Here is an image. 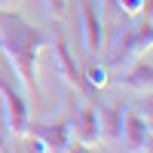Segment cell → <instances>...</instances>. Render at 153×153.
<instances>
[{
  "mask_svg": "<svg viewBox=\"0 0 153 153\" xmlns=\"http://www.w3.org/2000/svg\"><path fill=\"white\" fill-rule=\"evenodd\" d=\"M22 138H31V144L37 153H61L71 141V120H58V123H28Z\"/></svg>",
  "mask_w": 153,
  "mask_h": 153,
  "instance_id": "obj_5",
  "label": "cell"
},
{
  "mask_svg": "<svg viewBox=\"0 0 153 153\" xmlns=\"http://www.w3.org/2000/svg\"><path fill=\"white\" fill-rule=\"evenodd\" d=\"M0 104H3V126L9 135H25L31 123V98L22 86H16L6 74H0Z\"/></svg>",
  "mask_w": 153,
  "mask_h": 153,
  "instance_id": "obj_3",
  "label": "cell"
},
{
  "mask_svg": "<svg viewBox=\"0 0 153 153\" xmlns=\"http://www.w3.org/2000/svg\"><path fill=\"white\" fill-rule=\"evenodd\" d=\"M117 83L123 89H129L135 95H147L150 98V89H153V65H150V52L135 58L132 65H126L123 71H117Z\"/></svg>",
  "mask_w": 153,
  "mask_h": 153,
  "instance_id": "obj_8",
  "label": "cell"
},
{
  "mask_svg": "<svg viewBox=\"0 0 153 153\" xmlns=\"http://www.w3.org/2000/svg\"><path fill=\"white\" fill-rule=\"evenodd\" d=\"M80 3V40L86 58H95L104 46V19H101V6L95 0H76Z\"/></svg>",
  "mask_w": 153,
  "mask_h": 153,
  "instance_id": "obj_6",
  "label": "cell"
},
{
  "mask_svg": "<svg viewBox=\"0 0 153 153\" xmlns=\"http://www.w3.org/2000/svg\"><path fill=\"white\" fill-rule=\"evenodd\" d=\"M22 0H0V9H16Z\"/></svg>",
  "mask_w": 153,
  "mask_h": 153,
  "instance_id": "obj_15",
  "label": "cell"
},
{
  "mask_svg": "<svg viewBox=\"0 0 153 153\" xmlns=\"http://www.w3.org/2000/svg\"><path fill=\"white\" fill-rule=\"evenodd\" d=\"M61 153H92V147H83L80 141H71V144L61 150Z\"/></svg>",
  "mask_w": 153,
  "mask_h": 153,
  "instance_id": "obj_14",
  "label": "cell"
},
{
  "mask_svg": "<svg viewBox=\"0 0 153 153\" xmlns=\"http://www.w3.org/2000/svg\"><path fill=\"white\" fill-rule=\"evenodd\" d=\"M46 3V16L52 22V28H61V22L68 16V0H43Z\"/></svg>",
  "mask_w": 153,
  "mask_h": 153,
  "instance_id": "obj_13",
  "label": "cell"
},
{
  "mask_svg": "<svg viewBox=\"0 0 153 153\" xmlns=\"http://www.w3.org/2000/svg\"><path fill=\"white\" fill-rule=\"evenodd\" d=\"M49 52H52V65H55V74L61 76V83L71 86L74 92H80L83 98H92V92H89V86H86V80H83V65L76 61L74 49L68 46V40H65V34H61V28L52 31Z\"/></svg>",
  "mask_w": 153,
  "mask_h": 153,
  "instance_id": "obj_4",
  "label": "cell"
},
{
  "mask_svg": "<svg viewBox=\"0 0 153 153\" xmlns=\"http://www.w3.org/2000/svg\"><path fill=\"white\" fill-rule=\"evenodd\" d=\"M150 46H153V25H150V19H144V22L132 25V28H123L113 34V43L107 49L104 65H107V71H123L135 58L147 55Z\"/></svg>",
  "mask_w": 153,
  "mask_h": 153,
  "instance_id": "obj_2",
  "label": "cell"
},
{
  "mask_svg": "<svg viewBox=\"0 0 153 153\" xmlns=\"http://www.w3.org/2000/svg\"><path fill=\"white\" fill-rule=\"evenodd\" d=\"M150 0H98V6H101V19H107L110 12H120L123 19H138V16H144L147 12V19H150Z\"/></svg>",
  "mask_w": 153,
  "mask_h": 153,
  "instance_id": "obj_11",
  "label": "cell"
},
{
  "mask_svg": "<svg viewBox=\"0 0 153 153\" xmlns=\"http://www.w3.org/2000/svg\"><path fill=\"white\" fill-rule=\"evenodd\" d=\"M52 34L34 28L31 22H25L16 9H0V52H3L6 65L12 68L16 80L28 89L31 101H40V80H37V65L40 55L49 49Z\"/></svg>",
  "mask_w": 153,
  "mask_h": 153,
  "instance_id": "obj_1",
  "label": "cell"
},
{
  "mask_svg": "<svg viewBox=\"0 0 153 153\" xmlns=\"http://www.w3.org/2000/svg\"><path fill=\"white\" fill-rule=\"evenodd\" d=\"M120 144H123L126 153H150V117L126 107L123 129H120Z\"/></svg>",
  "mask_w": 153,
  "mask_h": 153,
  "instance_id": "obj_7",
  "label": "cell"
},
{
  "mask_svg": "<svg viewBox=\"0 0 153 153\" xmlns=\"http://www.w3.org/2000/svg\"><path fill=\"white\" fill-rule=\"evenodd\" d=\"M0 153H12V150H9V141H6V135H3V132H0Z\"/></svg>",
  "mask_w": 153,
  "mask_h": 153,
  "instance_id": "obj_16",
  "label": "cell"
},
{
  "mask_svg": "<svg viewBox=\"0 0 153 153\" xmlns=\"http://www.w3.org/2000/svg\"><path fill=\"white\" fill-rule=\"evenodd\" d=\"M95 104V98H92ZM95 117H98V129H101V141H110L117 144L120 141V129H123V117H126V104H117V101H110V104H95Z\"/></svg>",
  "mask_w": 153,
  "mask_h": 153,
  "instance_id": "obj_10",
  "label": "cell"
},
{
  "mask_svg": "<svg viewBox=\"0 0 153 153\" xmlns=\"http://www.w3.org/2000/svg\"><path fill=\"white\" fill-rule=\"evenodd\" d=\"M71 135H74V141H80L83 147H95L101 141V129H98V117H95L92 98H86L80 104V110H76V117L71 120Z\"/></svg>",
  "mask_w": 153,
  "mask_h": 153,
  "instance_id": "obj_9",
  "label": "cell"
},
{
  "mask_svg": "<svg viewBox=\"0 0 153 153\" xmlns=\"http://www.w3.org/2000/svg\"><path fill=\"white\" fill-rule=\"evenodd\" d=\"M83 80H86L89 92H92V98H95L101 89L107 86V65H98L95 58H86V65H83Z\"/></svg>",
  "mask_w": 153,
  "mask_h": 153,
  "instance_id": "obj_12",
  "label": "cell"
}]
</instances>
